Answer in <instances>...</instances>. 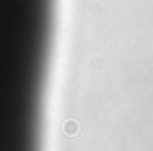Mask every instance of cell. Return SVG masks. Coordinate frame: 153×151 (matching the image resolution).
<instances>
[{"instance_id": "6da1fadb", "label": "cell", "mask_w": 153, "mask_h": 151, "mask_svg": "<svg viewBox=\"0 0 153 151\" xmlns=\"http://www.w3.org/2000/svg\"><path fill=\"white\" fill-rule=\"evenodd\" d=\"M56 0H0V151H41Z\"/></svg>"}]
</instances>
